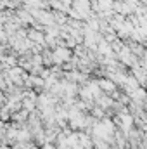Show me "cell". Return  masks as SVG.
<instances>
[{
    "label": "cell",
    "instance_id": "1",
    "mask_svg": "<svg viewBox=\"0 0 147 149\" xmlns=\"http://www.w3.org/2000/svg\"><path fill=\"white\" fill-rule=\"evenodd\" d=\"M99 87H102L106 92H112V90H114V83L109 81V80H101V81H99Z\"/></svg>",
    "mask_w": 147,
    "mask_h": 149
},
{
    "label": "cell",
    "instance_id": "3",
    "mask_svg": "<svg viewBox=\"0 0 147 149\" xmlns=\"http://www.w3.org/2000/svg\"><path fill=\"white\" fill-rule=\"evenodd\" d=\"M2 101H3V97H2V94H0V102H2Z\"/></svg>",
    "mask_w": 147,
    "mask_h": 149
},
{
    "label": "cell",
    "instance_id": "2",
    "mask_svg": "<svg viewBox=\"0 0 147 149\" xmlns=\"http://www.w3.org/2000/svg\"><path fill=\"white\" fill-rule=\"evenodd\" d=\"M43 149H55V148H54V146H50V144H45V146H43Z\"/></svg>",
    "mask_w": 147,
    "mask_h": 149
}]
</instances>
